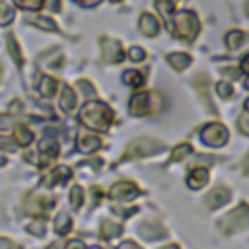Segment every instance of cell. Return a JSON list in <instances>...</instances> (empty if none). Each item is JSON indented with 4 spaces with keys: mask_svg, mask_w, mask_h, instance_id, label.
I'll return each mask as SVG.
<instances>
[{
    "mask_svg": "<svg viewBox=\"0 0 249 249\" xmlns=\"http://www.w3.org/2000/svg\"><path fill=\"white\" fill-rule=\"evenodd\" d=\"M80 121L93 130H107L113 121V111L101 101H88L80 111Z\"/></svg>",
    "mask_w": 249,
    "mask_h": 249,
    "instance_id": "obj_1",
    "label": "cell"
},
{
    "mask_svg": "<svg viewBox=\"0 0 249 249\" xmlns=\"http://www.w3.org/2000/svg\"><path fill=\"white\" fill-rule=\"evenodd\" d=\"M163 107V97L158 91H142L136 93L130 103H128V111L134 117H142V115H154L158 111H161Z\"/></svg>",
    "mask_w": 249,
    "mask_h": 249,
    "instance_id": "obj_2",
    "label": "cell"
},
{
    "mask_svg": "<svg viewBox=\"0 0 249 249\" xmlns=\"http://www.w3.org/2000/svg\"><path fill=\"white\" fill-rule=\"evenodd\" d=\"M249 226V206L245 202L237 204L231 212H228L222 220H220V228L226 233H235L239 230H245Z\"/></svg>",
    "mask_w": 249,
    "mask_h": 249,
    "instance_id": "obj_3",
    "label": "cell"
},
{
    "mask_svg": "<svg viewBox=\"0 0 249 249\" xmlns=\"http://www.w3.org/2000/svg\"><path fill=\"white\" fill-rule=\"evenodd\" d=\"M163 150V142L156 140V138H136L132 140L126 150H124V156H123V161L124 160H130V158H142V156H152L156 152Z\"/></svg>",
    "mask_w": 249,
    "mask_h": 249,
    "instance_id": "obj_4",
    "label": "cell"
},
{
    "mask_svg": "<svg viewBox=\"0 0 249 249\" xmlns=\"http://www.w3.org/2000/svg\"><path fill=\"white\" fill-rule=\"evenodd\" d=\"M198 19L195 18V14L191 12H179L175 14V35L185 39V41H193L198 35Z\"/></svg>",
    "mask_w": 249,
    "mask_h": 249,
    "instance_id": "obj_5",
    "label": "cell"
},
{
    "mask_svg": "<svg viewBox=\"0 0 249 249\" xmlns=\"http://www.w3.org/2000/svg\"><path fill=\"white\" fill-rule=\"evenodd\" d=\"M53 206H54V198L47 196V195H41V193H29L25 202H23L25 212L33 214V216H45Z\"/></svg>",
    "mask_w": 249,
    "mask_h": 249,
    "instance_id": "obj_6",
    "label": "cell"
},
{
    "mask_svg": "<svg viewBox=\"0 0 249 249\" xmlns=\"http://www.w3.org/2000/svg\"><path fill=\"white\" fill-rule=\"evenodd\" d=\"M228 128L220 123H212V124H206L202 130H200V138L204 140V144H210V146H224L228 142Z\"/></svg>",
    "mask_w": 249,
    "mask_h": 249,
    "instance_id": "obj_7",
    "label": "cell"
},
{
    "mask_svg": "<svg viewBox=\"0 0 249 249\" xmlns=\"http://www.w3.org/2000/svg\"><path fill=\"white\" fill-rule=\"evenodd\" d=\"M140 195V189L132 183V181H119L111 187L109 191V196L117 202H126V200H132Z\"/></svg>",
    "mask_w": 249,
    "mask_h": 249,
    "instance_id": "obj_8",
    "label": "cell"
},
{
    "mask_svg": "<svg viewBox=\"0 0 249 249\" xmlns=\"http://www.w3.org/2000/svg\"><path fill=\"white\" fill-rule=\"evenodd\" d=\"M101 58H103L105 62H123L124 53H123L121 43L115 41V39L103 37V39H101Z\"/></svg>",
    "mask_w": 249,
    "mask_h": 249,
    "instance_id": "obj_9",
    "label": "cell"
},
{
    "mask_svg": "<svg viewBox=\"0 0 249 249\" xmlns=\"http://www.w3.org/2000/svg\"><path fill=\"white\" fill-rule=\"evenodd\" d=\"M230 196H231L230 189L220 185V187H214V189L206 195V204H208L210 210H216V208H220L222 204H226V202L230 200Z\"/></svg>",
    "mask_w": 249,
    "mask_h": 249,
    "instance_id": "obj_10",
    "label": "cell"
},
{
    "mask_svg": "<svg viewBox=\"0 0 249 249\" xmlns=\"http://www.w3.org/2000/svg\"><path fill=\"white\" fill-rule=\"evenodd\" d=\"M70 175H72V171H70L66 165H58V167L51 169V171L41 179V183H43V187H54V185L64 183L66 179H70Z\"/></svg>",
    "mask_w": 249,
    "mask_h": 249,
    "instance_id": "obj_11",
    "label": "cell"
},
{
    "mask_svg": "<svg viewBox=\"0 0 249 249\" xmlns=\"http://www.w3.org/2000/svg\"><path fill=\"white\" fill-rule=\"evenodd\" d=\"M39 154H41V158H39V165H47V163H51L56 156H58V144L54 142V140H49V138H45L41 144H39Z\"/></svg>",
    "mask_w": 249,
    "mask_h": 249,
    "instance_id": "obj_12",
    "label": "cell"
},
{
    "mask_svg": "<svg viewBox=\"0 0 249 249\" xmlns=\"http://www.w3.org/2000/svg\"><path fill=\"white\" fill-rule=\"evenodd\" d=\"M78 148H80L82 152H86V154L95 152V150L101 148V138L95 136V134H91V132L80 130V134H78Z\"/></svg>",
    "mask_w": 249,
    "mask_h": 249,
    "instance_id": "obj_13",
    "label": "cell"
},
{
    "mask_svg": "<svg viewBox=\"0 0 249 249\" xmlns=\"http://www.w3.org/2000/svg\"><path fill=\"white\" fill-rule=\"evenodd\" d=\"M206 181H208V171H206V167L195 165V167L189 171V175H187V185H189L191 189H202V187L206 185Z\"/></svg>",
    "mask_w": 249,
    "mask_h": 249,
    "instance_id": "obj_14",
    "label": "cell"
},
{
    "mask_svg": "<svg viewBox=\"0 0 249 249\" xmlns=\"http://www.w3.org/2000/svg\"><path fill=\"white\" fill-rule=\"evenodd\" d=\"M138 27H140V31L144 33V35H148V37H154V35H158V31H160V21H158V18L156 16H152V14H142L140 16V21H138Z\"/></svg>",
    "mask_w": 249,
    "mask_h": 249,
    "instance_id": "obj_15",
    "label": "cell"
},
{
    "mask_svg": "<svg viewBox=\"0 0 249 249\" xmlns=\"http://www.w3.org/2000/svg\"><path fill=\"white\" fill-rule=\"evenodd\" d=\"M140 235L144 237V239H158V237H161V235H165V231H163V226L160 224V222H154V220H150V222H144V224H140Z\"/></svg>",
    "mask_w": 249,
    "mask_h": 249,
    "instance_id": "obj_16",
    "label": "cell"
},
{
    "mask_svg": "<svg viewBox=\"0 0 249 249\" xmlns=\"http://www.w3.org/2000/svg\"><path fill=\"white\" fill-rule=\"evenodd\" d=\"M121 233H123V226L117 224L115 220H103L101 226H99V235L103 239H113V237H117Z\"/></svg>",
    "mask_w": 249,
    "mask_h": 249,
    "instance_id": "obj_17",
    "label": "cell"
},
{
    "mask_svg": "<svg viewBox=\"0 0 249 249\" xmlns=\"http://www.w3.org/2000/svg\"><path fill=\"white\" fill-rule=\"evenodd\" d=\"M37 86H39V91H41L43 97H53V95L56 93L58 82H56V78H53V76H41L39 82H37Z\"/></svg>",
    "mask_w": 249,
    "mask_h": 249,
    "instance_id": "obj_18",
    "label": "cell"
},
{
    "mask_svg": "<svg viewBox=\"0 0 249 249\" xmlns=\"http://www.w3.org/2000/svg\"><path fill=\"white\" fill-rule=\"evenodd\" d=\"M58 103H60V109L64 113H72L76 109V93L72 91V88H68V86L62 88V93H60V101Z\"/></svg>",
    "mask_w": 249,
    "mask_h": 249,
    "instance_id": "obj_19",
    "label": "cell"
},
{
    "mask_svg": "<svg viewBox=\"0 0 249 249\" xmlns=\"http://www.w3.org/2000/svg\"><path fill=\"white\" fill-rule=\"evenodd\" d=\"M167 62L175 70H185L191 64V56L185 53H171V54H167Z\"/></svg>",
    "mask_w": 249,
    "mask_h": 249,
    "instance_id": "obj_20",
    "label": "cell"
},
{
    "mask_svg": "<svg viewBox=\"0 0 249 249\" xmlns=\"http://www.w3.org/2000/svg\"><path fill=\"white\" fill-rule=\"evenodd\" d=\"M14 138L19 146H29L33 142V132L29 130L27 124H18L16 126V132H14Z\"/></svg>",
    "mask_w": 249,
    "mask_h": 249,
    "instance_id": "obj_21",
    "label": "cell"
},
{
    "mask_svg": "<svg viewBox=\"0 0 249 249\" xmlns=\"http://www.w3.org/2000/svg\"><path fill=\"white\" fill-rule=\"evenodd\" d=\"M70 230H72V218H70L66 212H60V214L54 218V231H56L58 235H66Z\"/></svg>",
    "mask_w": 249,
    "mask_h": 249,
    "instance_id": "obj_22",
    "label": "cell"
},
{
    "mask_svg": "<svg viewBox=\"0 0 249 249\" xmlns=\"http://www.w3.org/2000/svg\"><path fill=\"white\" fill-rule=\"evenodd\" d=\"M39 62L45 64V66H60L62 54H60V51L51 49V51H47V53H43V54L39 56Z\"/></svg>",
    "mask_w": 249,
    "mask_h": 249,
    "instance_id": "obj_23",
    "label": "cell"
},
{
    "mask_svg": "<svg viewBox=\"0 0 249 249\" xmlns=\"http://www.w3.org/2000/svg\"><path fill=\"white\" fill-rule=\"evenodd\" d=\"M195 86L198 88V91H200V97L204 99V103H206L208 111L216 113V109H214V103H212V101L208 99V95H206V76H204V74H198V76L195 78Z\"/></svg>",
    "mask_w": 249,
    "mask_h": 249,
    "instance_id": "obj_24",
    "label": "cell"
},
{
    "mask_svg": "<svg viewBox=\"0 0 249 249\" xmlns=\"http://www.w3.org/2000/svg\"><path fill=\"white\" fill-rule=\"evenodd\" d=\"M6 45H8V51H10L12 58H14V62H16L18 66H21V64H23V58H21V53H19V45H18L16 37H14V35H8V39H6Z\"/></svg>",
    "mask_w": 249,
    "mask_h": 249,
    "instance_id": "obj_25",
    "label": "cell"
},
{
    "mask_svg": "<svg viewBox=\"0 0 249 249\" xmlns=\"http://www.w3.org/2000/svg\"><path fill=\"white\" fill-rule=\"evenodd\" d=\"M243 39H245V33L239 31V29H233V31H230V33L226 35V45H228V49L235 51V49L243 43Z\"/></svg>",
    "mask_w": 249,
    "mask_h": 249,
    "instance_id": "obj_26",
    "label": "cell"
},
{
    "mask_svg": "<svg viewBox=\"0 0 249 249\" xmlns=\"http://www.w3.org/2000/svg\"><path fill=\"white\" fill-rule=\"evenodd\" d=\"M123 82L128 84V86H132V88H140V86L144 84V78H142V74L136 72V70H126V72L123 74Z\"/></svg>",
    "mask_w": 249,
    "mask_h": 249,
    "instance_id": "obj_27",
    "label": "cell"
},
{
    "mask_svg": "<svg viewBox=\"0 0 249 249\" xmlns=\"http://www.w3.org/2000/svg\"><path fill=\"white\" fill-rule=\"evenodd\" d=\"M191 154H193L191 144H179V146H175V148H173V152H171V161L185 160V158H187V156H191Z\"/></svg>",
    "mask_w": 249,
    "mask_h": 249,
    "instance_id": "obj_28",
    "label": "cell"
},
{
    "mask_svg": "<svg viewBox=\"0 0 249 249\" xmlns=\"http://www.w3.org/2000/svg\"><path fill=\"white\" fill-rule=\"evenodd\" d=\"M14 19V8L6 2V0H0V25H6Z\"/></svg>",
    "mask_w": 249,
    "mask_h": 249,
    "instance_id": "obj_29",
    "label": "cell"
},
{
    "mask_svg": "<svg viewBox=\"0 0 249 249\" xmlns=\"http://www.w3.org/2000/svg\"><path fill=\"white\" fill-rule=\"evenodd\" d=\"M70 202H72V206L78 210V208H82V202H84V189L80 187V185H74L72 189H70Z\"/></svg>",
    "mask_w": 249,
    "mask_h": 249,
    "instance_id": "obj_30",
    "label": "cell"
},
{
    "mask_svg": "<svg viewBox=\"0 0 249 249\" xmlns=\"http://www.w3.org/2000/svg\"><path fill=\"white\" fill-rule=\"evenodd\" d=\"M156 6H158V10H160V14L167 18V16H171V12L175 10L177 0H156Z\"/></svg>",
    "mask_w": 249,
    "mask_h": 249,
    "instance_id": "obj_31",
    "label": "cell"
},
{
    "mask_svg": "<svg viewBox=\"0 0 249 249\" xmlns=\"http://www.w3.org/2000/svg\"><path fill=\"white\" fill-rule=\"evenodd\" d=\"M31 23L37 25V27H41V29H45V31H56L58 29L56 23L51 18H35V19H31Z\"/></svg>",
    "mask_w": 249,
    "mask_h": 249,
    "instance_id": "obj_32",
    "label": "cell"
},
{
    "mask_svg": "<svg viewBox=\"0 0 249 249\" xmlns=\"http://www.w3.org/2000/svg\"><path fill=\"white\" fill-rule=\"evenodd\" d=\"M27 231L33 233V235H45V222L41 220H33L29 226H27Z\"/></svg>",
    "mask_w": 249,
    "mask_h": 249,
    "instance_id": "obj_33",
    "label": "cell"
},
{
    "mask_svg": "<svg viewBox=\"0 0 249 249\" xmlns=\"http://www.w3.org/2000/svg\"><path fill=\"white\" fill-rule=\"evenodd\" d=\"M237 128H239V132H243V134L249 136V111H245V113L239 115V119H237Z\"/></svg>",
    "mask_w": 249,
    "mask_h": 249,
    "instance_id": "obj_34",
    "label": "cell"
},
{
    "mask_svg": "<svg viewBox=\"0 0 249 249\" xmlns=\"http://www.w3.org/2000/svg\"><path fill=\"white\" fill-rule=\"evenodd\" d=\"M216 91H218V95H220V97H224V99L233 95L231 86H230V84H226V82H218V84H216Z\"/></svg>",
    "mask_w": 249,
    "mask_h": 249,
    "instance_id": "obj_35",
    "label": "cell"
},
{
    "mask_svg": "<svg viewBox=\"0 0 249 249\" xmlns=\"http://www.w3.org/2000/svg\"><path fill=\"white\" fill-rule=\"evenodd\" d=\"M43 2L45 0H16V4L19 8H25V10H37L43 6Z\"/></svg>",
    "mask_w": 249,
    "mask_h": 249,
    "instance_id": "obj_36",
    "label": "cell"
},
{
    "mask_svg": "<svg viewBox=\"0 0 249 249\" xmlns=\"http://www.w3.org/2000/svg\"><path fill=\"white\" fill-rule=\"evenodd\" d=\"M128 56L132 58V62H140V60H144L146 53H144L140 47H130V51H128Z\"/></svg>",
    "mask_w": 249,
    "mask_h": 249,
    "instance_id": "obj_37",
    "label": "cell"
},
{
    "mask_svg": "<svg viewBox=\"0 0 249 249\" xmlns=\"http://www.w3.org/2000/svg\"><path fill=\"white\" fill-rule=\"evenodd\" d=\"M78 88L86 93V95H95V89H93V86L89 84V82H86V80H80L78 82Z\"/></svg>",
    "mask_w": 249,
    "mask_h": 249,
    "instance_id": "obj_38",
    "label": "cell"
},
{
    "mask_svg": "<svg viewBox=\"0 0 249 249\" xmlns=\"http://www.w3.org/2000/svg\"><path fill=\"white\" fill-rule=\"evenodd\" d=\"M43 6H45V8H49V10L58 12V10H60V0H45V2H43Z\"/></svg>",
    "mask_w": 249,
    "mask_h": 249,
    "instance_id": "obj_39",
    "label": "cell"
},
{
    "mask_svg": "<svg viewBox=\"0 0 249 249\" xmlns=\"http://www.w3.org/2000/svg\"><path fill=\"white\" fill-rule=\"evenodd\" d=\"M64 249H86V245L80 241V239H72V241H68L66 243V247Z\"/></svg>",
    "mask_w": 249,
    "mask_h": 249,
    "instance_id": "obj_40",
    "label": "cell"
},
{
    "mask_svg": "<svg viewBox=\"0 0 249 249\" xmlns=\"http://www.w3.org/2000/svg\"><path fill=\"white\" fill-rule=\"evenodd\" d=\"M0 148L2 150H6V152H14V144L12 142H8V138H0Z\"/></svg>",
    "mask_w": 249,
    "mask_h": 249,
    "instance_id": "obj_41",
    "label": "cell"
},
{
    "mask_svg": "<svg viewBox=\"0 0 249 249\" xmlns=\"http://www.w3.org/2000/svg\"><path fill=\"white\" fill-rule=\"evenodd\" d=\"M12 124V117L10 115H0V128H8Z\"/></svg>",
    "mask_w": 249,
    "mask_h": 249,
    "instance_id": "obj_42",
    "label": "cell"
},
{
    "mask_svg": "<svg viewBox=\"0 0 249 249\" xmlns=\"http://www.w3.org/2000/svg\"><path fill=\"white\" fill-rule=\"evenodd\" d=\"M0 249H16V247H14V243H12V241H8V239L0 237Z\"/></svg>",
    "mask_w": 249,
    "mask_h": 249,
    "instance_id": "obj_43",
    "label": "cell"
},
{
    "mask_svg": "<svg viewBox=\"0 0 249 249\" xmlns=\"http://www.w3.org/2000/svg\"><path fill=\"white\" fill-rule=\"evenodd\" d=\"M78 4H82V6H86V8H91V6H95L99 0H76Z\"/></svg>",
    "mask_w": 249,
    "mask_h": 249,
    "instance_id": "obj_44",
    "label": "cell"
},
{
    "mask_svg": "<svg viewBox=\"0 0 249 249\" xmlns=\"http://www.w3.org/2000/svg\"><path fill=\"white\" fill-rule=\"evenodd\" d=\"M241 70H243L245 74H249V54L243 58V62H241Z\"/></svg>",
    "mask_w": 249,
    "mask_h": 249,
    "instance_id": "obj_45",
    "label": "cell"
},
{
    "mask_svg": "<svg viewBox=\"0 0 249 249\" xmlns=\"http://www.w3.org/2000/svg\"><path fill=\"white\" fill-rule=\"evenodd\" d=\"M119 249H140L138 245H134V243H130V241H126V243H123Z\"/></svg>",
    "mask_w": 249,
    "mask_h": 249,
    "instance_id": "obj_46",
    "label": "cell"
},
{
    "mask_svg": "<svg viewBox=\"0 0 249 249\" xmlns=\"http://www.w3.org/2000/svg\"><path fill=\"white\" fill-rule=\"evenodd\" d=\"M6 161H8V160H6V156H2V154H0V165H6Z\"/></svg>",
    "mask_w": 249,
    "mask_h": 249,
    "instance_id": "obj_47",
    "label": "cell"
},
{
    "mask_svg": "<svg viewBox=\"0 0 249 249\" xmlns=\"http://www.w3.org/2000/svg\"><path fill=\"white\" fill-rule=\"evenodd\" d=\"M161 249H179L177 245H165V247H161Z\"/></svg>",
    "mask_w": 249,
    "mask_h": 249,
    "instance_id": "obj_48",
    "label": "cell"
},
{
    "mask_svg": "<svg viewBox=\"0 0 249 249\" xmlns=\"http://www.w3.org/2000/svg\"><path fill=\"white\" fill-rule=\"evenodd\" d=\"M245 12H247V16H249V0H247V4H245Z\"/></svg>",
    "mask_w": 249,
    "mask_h": 249,
    "instance_id": "obj_49",
    "label": "cell"
},
{
    "mask_svg": "<svg viewBox=\"0 0 249 249\" xmlns=\"http://www.w3.org/2000/svg\"><path fill=\"white\" fill-rule=\"evenodd\" d=\"M245 111H249V99L245 101Z\"/></svg>",
    "mask_w": 249,
    "mask_h": 249,
    "instance_id": "obj_50",
    "label": "cell"
},
{
    "mask_svg": "<svg viewBox=\"0 0 249 249\" xmlns=\"http://www.w3.org/2000/svg\"><path fill=\"white\" fill-rule=\"evenodd\" d=\"M109 2H119V0H109Z\"/></svg>",
    "mask_w": 249,
    "mask_h": 249,
    "instance_id": "obj_51",
    "label": "cell"
},
{
    "mask_svg": "<svg viewBox=\"0 0 249 249\" xmlns=\"http://www.w3.org/2000/svg\"><path fill=\"white\" fill-rule=\"evenodd\" d=\"M91 249H99V247H91Z\"/></svg>",
    "mask_w": 249,
    "mask_h": 249,
    "instance_id": "obj_52",
    "label": "cell"
},
{
    "mask_svg": "<svg viewBox=\"0 0 249 249\" xmlns=\"http://www.w3.org/2000/svg\"><path fill=\"white\" fill-rule=\"evenodd\" d=\"M247 88H249V82H247Z\"/></svg>",
    "mask_w": 249,
    "mask_h": 249,
    "instance_id": "obj_53",
    "label": "cell"
},
{
    "mask_svg": "<svg viewBox=\"0 0 249 249\" xmlns=\"http://www.w3.org/2000/svg\"><path fill=\"white\" fill-rule=\"evenodd\" d=\"M247 160H249V156H247Z\"/></svg>",
    "mask_w": 249,
    "mask_h": 249,
    "instance_id": "obj_54",
    "label": "cell"
}]
</instances>
